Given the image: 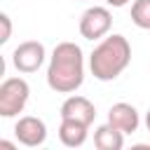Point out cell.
I'll list each match as a JSON object with an SVG mask.
<instances>
[{"mask_svg":"<svg viewBox=\"0 0 150 150\" xmlns=\"http://www.w3.org/2000/svg\"><path fill=\"white\" fill-rule=\"evenodd\" d=\"M45 56H47V52H45V45L42 42L26 40V42H21L12 52V63H14V68L19 73H26L28 75V73L40 70V66L45 63Z\"/></svg>","mask_w":150,"mask_h":150,"instance_id":"cell-5","label":"cell"},{"mask_svg":"<svg viewBox=\"0 0 150 150\" xmlns=\"http://www.w3.org/2000/svg\"><path fill=\"white\" fill-rule=\"evenodd\" d=\"M127 2H131V0H105V5H110V7H124Z\"/></svg>","mask_w":150,"mask_h":150,"instance_id":"cell-13","label":"cell"},{"mask_svg":"<svg viewBox=\"0 0 150 150\" xmlns=\"http://www.w3.org/2000/svg\"><path fill=\"white\" fill-rule=\"evenodd\" d=\"M0 26H2V33H0V45H5L9 38H12V19L9 14H0Z\"/></svg>","mask_w":150,"mask_h":150,"instance_id":"cell-12","label":"cell"},{"mask_svg":"<svg viewBox=\"0 0 150 150\" xmlns=\"http://www.w3.org/2000/svg\"><path fill=\"white\" fill-rule=\"evenodd\" d=\"M124 136H127L124 131H120L117 127H112L110 122H105V124L96 127V131H94V145L98 150H122Z\"/></svg>","mask_w":150,"mask_h":150,"instance_id":"cell-10","label":"cell"},{"mask_svg":"<svg viewBox=\"0 0 150 150\" xmlns=\"http://www.w3.org/2000/svg\"><path fill=\"white\" fill-rule=\"evenodd\" d=\"M87 134H89V124L77 122V120H61L59 141H61L66 148H80V145H84Z\"/></svg>","mask_w":150,"mask_h":150,"instance_id":"cell-9","label":"cell"},{"mask_svg":"<svg viewBox=\"0 0 150 150\" xmlns=\"http://www.w3.org/2000/svg\"><path fill=\"white\" fill-rule=\"evenodd\" d=\"M14 136L21 145L26 148H38L47 141V124L40 120V117H33V115H23L16 120L14 124Z\"/></svg>","mask_w":150,"mask_h":150,"instance_id":"cell-6","label":"cell"},{"mask_svg":"<svg viewBox=\"0 0 150 150\" xmlns=\"http://www.w3.org/2000/svg\"><path fill=\"white\" fill-rule=\"evenodd\" d=\"M61 120H77V122H84V124H91L96 120V108L94 103L87 98V96H68L63 103H61V110H59Z\"/></svg>","mask_w":150,"mask_h":150,"instance_id":"cell-7","label":"cell"},{"mask_svg":"<svg viewBox=\"0 0 150 150\" xmlns=\"http://www.w3.org/2000/svg\"><path fill=\"white\" fill-rule=\"evenodd\" d=\"M129 63H131V45L120 33L105 35L89 54V70L101 82H110L120 77Z\"/></svg>","mask_w":150,"mask_h":150,"instance_id":"cell-2","label":"cell"},{"mask_svg":"<svg viewBox=\"0 0 150 150\" xmlns=\"http://www.w3.org/2000/svg\"><path fill=\"white\" fill-rule=\"evenodd\" d=\"M84 82V54L75 42H59L49 56L47 84L56 94H73Z\"/></svg>","mask_w":150,"mask_h":150,"instance_id":"cell-1","label":"cell"},{"mask_svg":"<svg viewBox=\"0 0 150 150\" xmlns=\"http://www.w3.org/2000/svg\"><path fill=\"white\" fill-rule=\"evenodd\" d=\"M30 96V87L23 77H7L0 84V117L9 120L23 112Z\"/></svg>","mask_w":150,"mask_h":150,"instance_id":"cell-3","label":"cell"},{"mask_svg":"<svg viewBox=\"0 0 150 150\" xmlns=\"http://www.w3.org/2000/svg\"><path fill=\"white\" fill-rule=\"evenodd\" d=\"M110 26H112V14L108 7H89L82 12L80 16V35L84 40H103L108 33H110Z\"/></svg>","mask_w":150,"mask_h":150,"instance_id":"cell-4","label":"cell"},{"mask_svg":"<svg viewBox=\"0 0 150 150\" xmlns=\"http://www.w3.org/2000/svg\"><path fill=\"white\" fill-rule=\"evenodd\" d=\"M108 122H110L112 127H117L120 131H124V134H134V131L138 129V124H141V115H138V110H136L131 103L120 101V103H112V105H110V110H108Z\"/></svg>","mask_w":150,"mask_h":150,"instance_id":"cell-8","label":"cell"},{"mask_svg":"<svg viewBox=\"0 0 150 150\" xmlns=\"http://www.w3.org/2000/svg\"><path fill=\"white\" fill-rule=\"evenodd\" d=\"M131 21H134V26L150 30V0H134L131 2Z\"/></svg>","mask_w":150,"mask_h":150,"instance_id":"cell-11","label":"cell"},{"mask_svg":"<svg viewBox=\"0 0 150 150\" xmlns=\"http://www.w3.org/2000/svg\"><path fill=\"white\" fill-rule=\"evenodd\" d=\"M145 127H148V131H150V110L145 112Z\"/></svg>","mask_w":150,"mask_h":150,"instance_id":"cell-14","label":"cell"}]
</instances>
